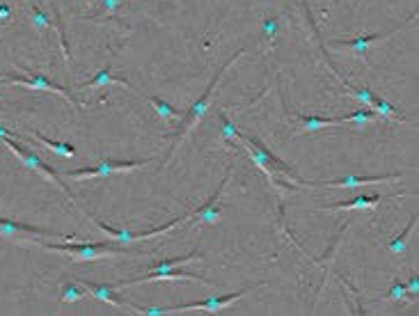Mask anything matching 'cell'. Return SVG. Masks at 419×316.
<instances>
[{"instance_id":"cell-11","label":"cell","mask_w":419,"mask_h":316,"mask_svg":"<svg viewBox=\"0 0 419 316\" xmlns=\"http://www.w3.org/2000/svg\"><path fill=\"white\" fill-rule=\"evenodd\" d=\"M232 181V168L227 170V175H225V179H223V184L218 186V191L211 195V200L204 204V207H200V209H195L193 211V218H195V223H209V225H216V223H220V218H223V211H220L218 207H216V202H218V197H220V193L225 191V186Z\"/></svg>"},{"instance_id":"cell-15","label":"cell","mask_w":419,"mask_h":316,"mask_svg":"<svg viewBox=\"0 0 419 316\" xmlns=\"http://www.w3.org/2000/svg\"><path fill=\"white\" fill-rule=\"evenodd\" d=\"M383 202V195H355L349 202H337L319 207V211H351V209H376Z\"/></svg>"},{"instance_id":"cell-21","label":"cell","mask_w":419,"mask_h":316,"mask_svg":"<svg viewBox=\"0 0 419 316\" xmlns=\"http://www.w3.org/2000/svg\"><path fill=\"white\" fill-rule=\"evenodd\" d=\"M399 303V300H410V296H408V291H406V284H403L399 278H394L392 280V287H390V291L383 296V303Z\"/></svg>"},{"instance_id":"cell-27","label":"cell","mask_w":419,"mask_h":316,"mask_svg":"<svg viewBox=\"0 0 419 316\" xmlns=\"http://www.w3.org/2000/svg\"><path fill=\"white\" fill-rule=\"evenodd\" d=\"M7 138H19V136H17V133H14V131L5 129V126L0 124V140H7Z\"/></svg>"},{"instance_id":"cell-25","label":"cell","mask_w":419,"mask_h":316,"mask_svg":"<svg viewBox=\"0 0 419 316\" xmlns=\"http://www.w3.org/2000/svg\"><path fill=\"white\" fill-rule=\"evenodd\" d=\"M406 291H408L410 300H415L419 296V278H417V275H410V280L406 284Z\"/></svg>"},{"instance_id":"cell-9","label":"cell","mask_w":419,"mask_h":316,"mask_svg":"<svg viewBox=\"0 0 419 316\" xmlns=\"http://www.w3.org/2000/svg\"><path fill=\"white\" fill-rule=\"evenodd\" d=\"M0 236L5 239H67L65 234L60 232H51V229H42V227H33V225H23L17 223V220L10 218H0Z\"/></svg>"},{"instance_id":"cell-14","label":"cell","mask_w":419,"mask_h":316,"mask_svg":"<svg viewBox=\"0 0 419 316\" xmlns=\"http://www.w3.org/2000/svg\"><path fill=\"white\" fill-rule=\"evenodd\" d=\"M106 85H122V88H126L129 92H133V94L138 92V88H133V85H131L129 81H126V78L113 74V69H110V67L101 69L97 76L90 78L88 83H83L81 88H83V90H97V88H106Z\"/></svg>"},{"instance_id":"cell-2","label":"cell","mask_w":419,"mask_h":316,"mask_svg":"<svg viewBox=\"0 0 419 316\" xmlns=\"http://www.w3.org/2000/svg\"><path fill=\"white\" fill-rule=\"evenodd\" d=\"M28 243H35V246H42L44 250L51 252H62V255H69L74 262H94V259L101 257H120V255H147V252H138V250H129V248H108L101 246V243H62V246H53V243H37V239H30Z\"/></svg>"},{"instance_id":"cell-10","label":"cell","mask_w":419,"mask_h":316,"mask_svg":"<svg viewBox=\"0 0 419 316\" xmlns=\"http://www.w3.org/2000/svg\"><path fill=\"white\" fill-rule=\"evenodd\" d=\"M387 181H401V175H378V177H344L335 181H307V188H362L369 184H387Z\"/></svg>"},{"instance_id":"cell-6","label":"cell","mask_w":419,"mask_h":316,"mask_svg":"<svg viewBox=\"0 0 419 316\" xmlns=\"http://www.w3.org/2000/svg\"><path fill=\"white\" fill-rule=\"evenodd\" d=\"M28 3H30V23H33V28L37 30L39 39L44 42L46 30H53V33L58 35V39H60V49H62V53H65V58L69 60L67 39H65V33H62V28H60V17H58V12H55V19H51L49 10H44V5L39 3V0H28Z\"/></svg>"},{"instance_id":"cell-3","label":"cell","mask_w":419,"mask_h":316,"mask_svg":"<svg viewBox=\"0 0 419 316\" xmlns=\"http://www.w3.org/2000/svg\"><path fill=\"white\" fill-rule=\"evenodd\" d=\"M154 158H145V161H113V158H101L99 165L94 168H81V170H71L65 172L67 179L71 181H85V179H97V177H110V175H117V172H133V170H140V168H147L152 165Z\"/></svg>"},{"instance_id":"cell-22","label":"cell","mask_w":419,"mask_h":316,"mask_svg":"<svg viewBox=\"0 0 419 316\" xmlns=\"http://www.w3.org/2000/svg\"><path fill=\"white\" fill-rule=\"evenodd\" d=\"M376 117H378V115L374 113V110H358V113H351V115L342 117V124L365 126V124H369V122H374Z\"/></svg>"},{"instance_id":"cell-24","label":"cell","mask_w":419,"mask_h":316,"mask_svg":"<svg viewBox=\"0 0 419 316\" xmlns=\"http://www.w3.org/2000/svg\"><path fill=\"white\" fill-rule=\"evenodd\" d=\"M262 30H264L266 42L273 46V44H275V37L280 35V21H278V19H266L264 26H262Z\"/></svg>"},{"instance_id":"cell-13","label":"cell","mask_w":419,"mask_h":316,"mask_svg":"<svg viewBox=\"0 0 419 316\" xmlns=\"http://www.w3.org/2000/svg\"><path fill=\"white\" fill-rule=\"evenodd\" d=\"M296 124L294 129V136H300V133H316L321 129H328V126H342V117H337V120H328V117H305V115H294Z\"/></svg>"},{"instance_id":"cell-5","label":"cell","mask_w":419,"mask_h":316,"mask_svg":"<svg viewBox=\"0 0 419 316\" xmlns=\"http://www.w3.org/2000/svg\"><path fill=\"white\" fill-rule=\"evenodd\" d=\"M5 85H19V88H28V90H37V92H53L62 97L65 101H69L74 108H88V104H81V101L74 99V94H71L67 88H62V85L53 83L51 78H46L44 74H26V76H7L3 78Z\"/></svg>"},{"instance_id":"cell-7","label":"cell","mask_w":419,"mask_h":316,"mask_svg":"<svg viewBox=\"0 0 419 316\" xmlns=\"http://www.w3.org/2000/svg\"><path fill=\"white\" fill-rule=\"evenodd\" d=\"M154 282H197V284H204V287H209V280L202 278V275H195V273H186V271H161V273H154L149 271L145 275H138V278L133 280H126V282H120V284H113L115 289H124V287H136V284H154Z\"/></svg>"},{"instance_id":"cell-26","label":"cell","mask_w":419,"mask_h":316,"mask_svg":"<svg viewBox=\"0 0 419 316\" xmlns=\"http://www.w3.org/2000/svg\"><path fill=\"white\" fill-rule=\"evenodd\" d=\"M7 19H12V7L0 3V21H7Z\"/></svg>"},{"instance_id":"cell-8","label":"cell","mask_w":419,"mask_h":316,"mask_svg":"<svg viewBox=\"0 0 419 316\" xmlns=\"http://www.w3.org/2000/svg\"><path fill=\"white\" fill-rule=\"evenodd\" d=\"M415 21H417V12H413V17H408L406 23H401L399 28H392V30H387V33H381V35H360V37H353V39H337L335 46H337V49H349V51L358 53V55H365L371 46H376V44L385 42V39L399 35L403 28L413 26Z\"/></svg>"},{"instance_id":"cell-19","label":"cell","mask_w":419,"mask_h":316,"mask_svg":"<svg viewBox=\"0 0 419 316\" xmlns=\"http://www.w3.org/2000/svg\"><path fill=\"white\" fill-rule=\"evenodd\" d=\"M417 227V216H413V220L408 223V227L403 229V232L399 234V236H394V239L390 241V250L394 252V255H401V252H406V248H408V239H410V234H413V229Z\"/></svg>"},{"instance_id":"cell-12","label":"cell","mask_w":419,"mask_h":316,"mask_svg":"<svg viewBox=\"0 0 419 316\" xmlns=\"http://www.w3.org/2000/svg\"><path fill=\"white\" fill-rule=\"evenodd\" d=\"M81 284L90 291L94 298L101 300V303H108V305H113V307H120V310L131 312V305L126 303V300L115 296V287H113V284H99V282H90V280H83Z\"/></svg>"},{"instance_id":"cell-4","label":"cell","mask_w":419,"mask_h":316,"mask_svg":"<svg viewBox=\"0 0 419 316\" xmlns=\"http://www.w3.org/2000/svg\"><path fill=\"white\" fill-rule=\"evenodd\" d=\"M3 142H5V145H7V149H10V152H12L14 156H17V158H19V161H21L23 165H26L28 170H33V172H39V175H42L44 179L53 181V184L58 186L60 191L65 193V195L69 197V200H71V193L67 191L65 181H62V179L58 177V172H55V170L51 168V165H46V163L42 161V156H37L35 152H30V149H26V147H23V145H19V142L14 140V138H7V140H3ZM71 202H74V200H71Z\"/></svg>"},{"instance_id":"cell-18","label":"cell","mask_w":419,"mask_h":316,"mask_svg":"<svg viewBox=\"0 0 419 316\" xmlns=\"http://www.w3.org/2000/svg\"><path fill=\"white\" fill-rule=\"evenodd\" d=\"M30 136H33L39 145H44L46 149H51V152L55 154V156H62V158H76V149L69 145V142H55V140H49V138H44L42 133H37V131H30Z\"/></svg>"},{"instance_id":"cell-28","label":"cell","mask_w":419,"mask_h":316,"mask_svg":"<svg viewBox=\"0 0 419 316\" xmlns=\"http://www.w3.org/2000/svg\"><path fill=\"white\" fill-rule=\"evenodd\" d=\"M0 85H5V81H3V78H0Z\"/></svg>"},{"instance_id":"cell-1","label":"cell","mask_w":419,"mask_h":316,"mask_svg":"<svg viewBox=\"0 0 419 316\" xmlns=\"http://www.w3.org/2000/svg\"><path fill=\"white\" fill-rule=\"evenodd\" d=\"M243 55H245V51H243V49H241V51H236V53L232 55V58H229V60L225 62V65H223V67H220V69L216 71V76H213V81L209 83V88L204 90V94H202L200 99H197V101H193L191 110H188V113H186V115H184V117H181V120H179V122H181V126H179V129H177V133H175V136H172V138H177V140H175V145H172V156H175V154L179 152V147L184 145V142H186V138L191 136V133H193V131L197 129V124H200V122L204 120V115L209 113V108H211V101H213V94H216V90H218L220 81H223V76L227 74V71H229V67H232L236 60H239V58H243ZM172 156L168 158V163H165V165H170V163H172Z\"/></svg>"},{"instance_id":"cell-23","label":"cell","mask_w":419,"mask_h":316,"mask_svg":"<svg viewBox=\"0 0 419 316\" xmlns=\"http://www.w3.org/2000/svg\"><path fill=\"white\" fill-rule=\"evenodd\" d=\"M122 10V0H101L99 7H97V14L94 17H83V19H104L106 14H120Z\"/></svg>"},{"instance_id":"cell-20","label":"cell","mask_w":419,"mask_h":316,"mask_svg":"<svg viewBox=\"0 0 419 316\" xmlns=\"http://www.w3.org/2000/svg\"><path fill=\"white\" fill-rule=\"evenodd\" d=\"M85 296H88V289L81 287V282H67L65 291H62L60 296V303H78V300H83Z\"/></svg>"},{"instance_id":"cell-17","label":"cell","mask_w":419,"mask_h":316,"mask_svg":"<svg viewBox=\"0 0 419 316\" xmlns=\"http://www.w3.org/2000/svg\"><path fill=\"white\" fill-rule=\"evenodd\" d=\"M371 110H374V113H376L378 117H381V120H385V122H401V124H408L406 115H403L397 106L387 104V101L381 99V97H374V101H371Z\"/></svg>"},{"instance_id":"cell-16","label":"cell","mask_w":419,"mask_h":316,"mask_svg":"<svg viewBox=\"0 0 419 316\" xmlns=\"http://www.w3.org/2000/svg\"><path fill=\"white\" fill-rule=\"evenodd\" d=\"M136 94H138V97H142V99H145L147 104H149V106H152V108L156 110V113H158V117H161V120H163L165 124L179 122L181 117H184V113H181V110H177L175 106H170V104H165L163 99H154V97H147V94H145V92H140V90H138Z\"/></svg>"}]
</instances>
